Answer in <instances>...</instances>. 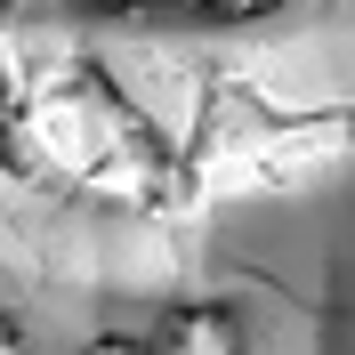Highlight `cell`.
I'll use <instances>...</instances> for the list:
<instances>
[{"label": "cell", "mask_w": 355, "mask_h": 355, "mask_svg": "<svg viewBox=\"0 0 355 355\" xmlns=\"http://www.w3.org/2000/svg\"><path fill=\"white\" fill-rule=\"evenodd\" d=\"M33 162H49L81 194L130 202V210L162 202V186H170V162L146 146L137 105H121L97 81H73V73L17 105V170H33Z\"/></svg>", "instance_id": "cell-1"}, {"label": "cell", "mask_w": 355, "mask_h": 355, "mask_svg": "<svg viewBox=\"0 0 355 355\" xmlns=\"http://www.w3.org/2000/svg\"><path fill=\"white\" fill-rule=\"evenodd\" d=\"M194 8H210V17H266V8H283V0H194Z\"/></svg>", "instance_id": "cell-3"}, {"label": "cell", "mask_w": 355, "mask_h": 355, "mask_svg": "<svg viewBox=\"0 0 355 355\" xmlns=\"http://www.w3.org/2000/svg\"><path fill=\"white\" fill-rule=\"evenodd\" d=\"M162 355H243L234 315H226V307H178L170 331H162Z\"/></svg>", "instance_id": "cell-2"}, {"label": "cell", "mask_w": 355, "mask_h": 355, "mask_svg": "<svg viewBox=\"0 0 355 355\" xmlns=\"http://www.w3.org/2000/svg\"><path fill=\"white\" fill-rule=\"evenodd\" d=\"M89 355H154V347H146V339H97Z\"/></svg>", "instance_id": "cell-4"}]
</instances>
